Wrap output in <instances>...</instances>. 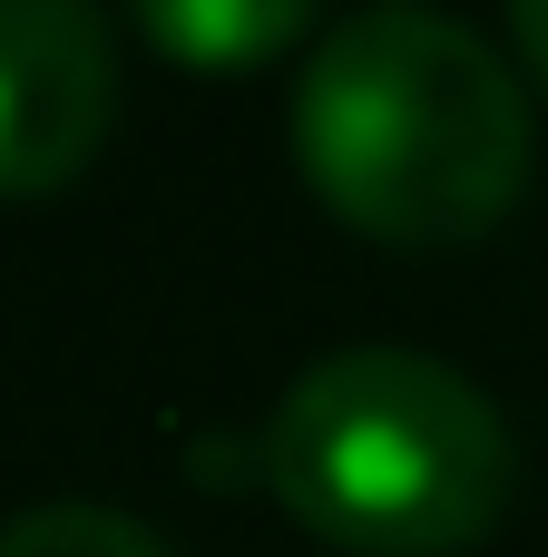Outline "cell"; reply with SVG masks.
Instances as JSON below:
<instances>
[{
	"instance_id": "cell-3",
	"label": "cell",
	"mask_w": 548,
	"mask_h": 557,
	"mask_svg": "<svg viewBox=\"0 0 548 557\" xmlns=\"http://www.w3.org/2000/svg\"><path fill=\"white\" fill-rule=\"evenodd\" d=\"M118 117L108 29L69 0H0V196L69 186Z\"/></svg>"
},
{
	"instance_id": "cell-1",
	"label": "cell",
	"mask_w": 548,
	"mask_h": 557,
	"mask_svg": "<svg viewBox=\"0 0 548 557\" xmlns=\"http://www.w3.org/2000/svg\"><path fill=\"white\" fill-rule=\"evenodd\" d=\"M304 186L382 245H471L529 186L520 69L441 10H353L294 78Z\"/></svg>"
},
{
	"instance_id": "cell-5",
	"label": "cell",
	"mask_w": 548,
	"mask_h": 557,
	"mask_svg": "<svg viewBox=\"0 0 548 557\" xmlns=\"http://www.w3.org/2000/svg\"><path fill=\"white\" fill-rule=\"evenodd\" d=\"M0 557H176L147 519L127 509H88V499H49V509H20L0 529Z\"/></svg>"
},
{
	"instance_id": "cell-4",
	"label": "cell",
	"mask_w": 548,
	"mask_h": 557,
	"mask_svg": "<svg viewBox=\"0 0 548 557\" xmlns=\"http://www.w3.org/2000/svg\"><path fill=\"white\" fill-rule=\"evenodd\" d=\"M314 20L294 0H147V39L176 49L186 69H255L275 49H294Z\"/></svg>"
},
{
	"instance_id": "cell-6",
	"label": "cell",
	"mask_w": 548,
	"mask_h": 557,
	"mask_svg": "<svg viewBox=\"0 0 548 557\" xmlns=\"http://www.w3.org/2000/svg\"><path fill=\"white\" fill-rule=\"evenodd\" d=\"M510 29H520V59H529V78L548 88V0H520V20H510Z\"/></svg>"
},
{
	"instance_id": "cell-2",
	"label": "cell",
	"mask_w": 548,
	"mask_h": 557,
	"mask_svg": "<svg viewBox=\"0 0 548 557\" xmlns=\"http://www.w3.org/2000/svg\"><path fill=\"white\" fill-rule=\"evenodd\" d=\"M275 499L353 557H451L500 529L520 450L471 372L402 343H353L294 372L265 421Z\"/></svg>"
}]
</instances>
